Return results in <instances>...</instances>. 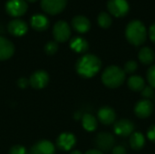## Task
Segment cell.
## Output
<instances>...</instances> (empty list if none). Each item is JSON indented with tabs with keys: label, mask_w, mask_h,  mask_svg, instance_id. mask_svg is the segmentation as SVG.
Here are the masks:
<instances>
[{
	"label": "cell",
	"mask_w": 155,
	"mask_h": 154,
	"mask_svg": "<svg viewBox=\"0 0 155 154\" xmlns=\"http://www.w3.org/2000/svg\"><path fill=\"white\" fill-rule=\"evenodd\" d=\"M153 111V105L150 100H141L134 106V113L141 119L148 118Z\"/></svg>",
	"instance_id": "cell-11"
},
{
	"label": "cell",
	"mask_w": 155,
	"mask_h": 154,
	"mask_svg": "<svg viewBox=\"0 0 155 154\" xmlns=\"http://www.w3.org/2000/svg\"><path fill=\"white\" fill-rule=\"evenodd\" d=\"M114 143H115L114 136L110 133H106V132L100 133L95 138V144L99 148V151L108 152L113 149Z\"/></svg>",
	"instance_id": "cell-8"
},
{
	"label": "cell",
	"mask_w": 155,
	"mask_h": 154,
	"mask_svg": "<svg viewBox=\"0 0 155 154\" xmlns=\"http://www.w3.org/2000/svg\"><path fill=\"white\" fill-rule=\"evenodd\" d=\"M15 52L13 43L7 38L0 35V61L9 59Z\"/></svg>",
	"instance_id": "cell-14"
},
{
	"label": "cell",
	"mask_w": 155,
	"mask_h": 154,
	"mask_svg": "<svg viewBox=\"0 0 155 154\" xmlns=\"http://www.w3.org/2000/svg\"><path fill=\"white\" fill-rule=\"evenodd\" d=\"M88 42L81 37L74 36L70 41V47L76 53H84L88 50Z\"/></svg>",
	"instance_id": "cell-19"
},
{
	"label": "cell",
	"mask_w": 155,
	"mask_h": 154,
	"mask_svg": "<svg viewBox=\"0 0 155 154\" xmlns=\"http://www.w3.org/2000/svg\"><path fill=\"white\" fill-rule=\"evenodd\" d=\"M76 143L75 136L70 133H64L60 134L57 139V145L61 150L69 151L71 150Z\"/></svg>",
	"instance_id": "cell-17"
},
{
	"label": "cell",
	"mask_w": 155,
	"mask_h": 154,
	"mask_svg": "<svg viewBox=\"0 0 155 154\" xmlns=\"http://www.w3.org/2000/svg\"><path fill=\"white\" fill-rule=\"evenodd\" d=\"M54 145L46 140L40 141L36 143L30 150L29 154H54Z\"/></svg>",
	"instance_id": "cell-13"
},
{
	"label": "cell",
	"mask_w": 155,
	"mask_h": 154,
	"mask_svg": "<svg viewBox=\"0 0 155 154\" xmlns=\"http://www.w3.org/2000/svg\"><path fill=\"white\" fill-rule=\"evenodd\" d=\"M125 36L130 44L134 45H141L143 44L147 38V31L146 27L139 20L131 21L125 29Z\"/></svg>",
	"instance_id": "cell-2"
},
{
	"label": "cell",
	"mask_w": 155,
	"mask_h": 154,
	"mask_svg": "<svg viewBox=\"0 0 155 154\" xmlns=\"http://www.w3.org/2000/svg\"><path fill=\"white\" fill-rule=\"evenodd\" d=\"M67 4V0H41L42 9L52 15L60 14L64 11Z\"/></svg>",
	"instance_id": "cell-5"
},
{
	"label": "cell",
	"mask_w": 155,
	"mask_h": 154,
	"mask_svg": "<svg viewBox=\"0 0 155 154\" xmlns=\"http://www.w3.org/2000/svg\"><path fill=\"white\" fill-rule=\"evenodd\" d=\"M107 8L113 15L122 17L128 14L130 7L126 0H109L107 3Z\"/></svg>",
	"instance_id": "cell-7"
},
{
	"label": "cell",
	"mask_w": 155,
	"mask_h": 154,
	"mask_svg": "<svg viewBox=\"0 0 155 154\" xmlns=\"http://www.w3.org/2000/svg\"><path fill=\"white\" fill-rule=\"evenodd\" d=\"M7 30L12 35L22 36L25 34H26V32L28 30V25L23 20L14 19L9 22V24L7 25Z\"/></svg>",
	"instance_id": "cell-12"
},
{
	"label": "cell",
	"mask_w": 155,
	"mask_h": 154,
	"mask_svg": "<svg viewBox=\"0 0 155 154\" xmlns=\"http://www.w3.org/2000/svg\"><path fill=\"white\" fill-rule=\"evenodd\" d=\"M142 94L143 96L146 99V100H149L151 98L153 97L154 95V91H153V88L152 86H145L143 91H142Z\"/></svg>",
	"instance_id": "cell-28"
},
{
	"label": "cell",
	"mask_w": 155,
	"mask_h": 154,
	"mask_svg": "<svg viewBox=\"0 0 155 154\" xmlns=\"http://www.w3.org/2000/svg\"><path fill=\"white\" fill-rule=\"evenodd\" d=\"M2 32H3V30H2V27H1V26H0V34H1V33H2Z\"/></svg>",
	"instance_id": "cell-37"
},
{
	"label": "cell",
	"mask_w": 155,
	"mask_h": 154,
	"mask_svg": "<svg viewBox=\"0 0 155 154\" xmlns=\"http://www.w3.org/2000/svg\"><path fill=\"white\" fill-rule=\"evenodd\" d=\"M113 154H126V149L122 145H117L113 148Z\"/></svg>",
	"instance_id": "cell-31"
},
{
	"label": "cell",
	"mask_w": 155,
	"mask_h": 154,
	"mask_svg": "<svg viewBox=\"0 0 155 154\" xmlns=\"http://www.w3.org/2000/svg\"><path fill=\"white\" fill-rule=\"evenodd\" d=\"M147 81L153 88H155V64L151 66L147 71Z\"/></svg>",
	"instance_id": "cell-27"
},
{
	"label": "cell",
	"mask_w": 155,
	"mask_h": 154,
	"mask_svg": "<svg viewBox=\"0 0 155 154\" xmlns=\"http://www.w3.org/2000/svg\"><path fill=\"white\" fill-rule=\"evenodd\" d=\"M28 5L25 0H8L5 3L6 13L13 17L24 15L27 11Z\"/></svg>",
	"instance_id": "cell-4"
},
{
	"label": "cell",
	"mask_w": 155,
	"mask_h": 154,
	"mask_svg": "<svg viewBox=\"0 0 155 154\" xmlns=\"http://www.w3.org/2000/svg\"><path fill=\"white\" fill-rule=\"evenodd\" d=\"M49 81V75L45 71L39 70L35 72L30 79H29V84L31 86L35 89H42L46 86Z\"/></svg>",
	"instance_id": "cell-10"
},
{
	"label": "cell",
	"mask_w": 155,
	"mask_h": 154,
	"mask_svg": "<svg viewBox=\"0 0 155 154\" xmlns=\"http://www.w3.org/2000/svg\"><path fill=\"white\" fill-rule=\"evenodd\" d=\"M101 66L102 62L99 57L92 54H87L78 59L76 63V71L81 76L91 78L100 71Z\"/></svg>",
	"instance_id": "cell-1"
},
{
	"label": "cell",
	"mask_w": 155,
	"mask_h": 154,
	"mask_svg": "<svg viewBox=\"0 0 155 154\" xmlns=\"http://www.w3.org/2000/svg\"><path fill=\"white\" fill-rule=\"evenodd\" d=\"M128 87L134 92H142L145 87V82L143 77L139 75H132L128 79Z\"/></svg>",
	"instance_id": "cell-21"
},
{
	"label": "cell",
	"mask_w": 155,
	"mask_h": 154,
	"mask_svg": "<svg viewBox=\"0 0 155 154\" xmlns=\"http://www.w3.org/2000/svg\"><path fill=\"white\" fill-rule=\"evenodd\" d=\"M70 154H83L80 151H73Z\"/></svg>",
	"instance_id": "cell-35"
},
{
	"label": "cell",
	"mask_w": 155,
	"mask_h": 154,
	"mask_svg": "<svg viewBox=\"0 0 155 154\" xmlns=\"http://www.w3.org/2000/svg\"><path fill=\"white\" fill-rule=\"evenodd\" d=\"M138 57L143 64H151L154 61V52L150 47H143L139 52Z\"/></svg>",
	"instance_id": "cell-22"
},
{
	"label": "cell",
	"mask_w": 155,
	"mask_h": 154,
	"mask_svg": "<svg viewBox=\"0 0 155 154\" xmlns=\"http://www.w3.org/2000/svg\"><path fill=\"white\" fill-rule=\"evenodd\" d=\"M114 133L122 137H127L131 135L134 131V124L132 121L127 119H122L117 121L114 125Z\"/></svg>",
	"instance_id": "cell-9"
},
{
	"label": "cell",
	"mask_w": 155,
	"mask_h": 154,
	"mask_svg": "<svg viewBox=\"0 0 155 154\" xmlns=\"http://www.w3.org/2000/svg\"><path fill=\"white\" fill-rule=\"evenodd\" d=\"M129 143H130V146L133 150L139 151L144 147L145 138L141 133H133L131 134Z\"/></svg>",
	"instance_id": "cell-20"
},
{
	"label": "cell",
	"mask_w": 155,
	"mask_h": 154,
	"mask_svg": "<svg viewBox=\"0 0 155 154\" xmlns=\"http://www.w3.org/2000/svg\"><path fill=\"white\" fill-rule=\"evenodd\" d=\"M53 35L56 42L64 43L67 41L71 35V28L64 21H58L53 28Z\"/></svg>",
	"instance_id": "cell-6"
},
{
	"label": "cell",
	"mask_w": 155,
	"mask_h": 154,
	"mask_svg": "<svg viewBox=\"0 0 155 154\" xmlns=\"http://www.w3.org/2000/svg\"><path fill=\"white\" fill-rule=\"evenodd\" d=\"M72 26L73 28L81 34L86 33L91 28V23L89 19L84 15H76L72 19Z\"/></svg>",
	"instance_id": "cell-16"
},
{
	"label": "cell",
	"mask_w": 155,
	"mask_h": 154,
	"mask_svg": "<svg viewBox=\"0 0 155 154\" xmlns=\"http://www.w3.org/2000/svg\"><path fill=\"white\" fill-rule=\"evenodd\" d=\"M18 86L20 87V88H23V89H25L27 85H28V84H29V82H28V80L27 79H25V78H20L19 80H18Z\"/></svg>",
	"instance_id": "cell-32"
},
{
	"label": "cell",
	"mask_w": 155,
	"mask_h": 154,
	"mask_svg": "<svg viewBox=\"0 0 155 154\" xmlns=\"http://www.w3.org/2000/svg\"><path fill=\"white\" fill-rule=\"evenodd\" d=\"M98 119L104 125H110L114 123L116 119V113L114 110L111 107L104 106L98 111Z\"/></svg>",
	"instance_id": "cell-15"
},
{
	"label": "cell",
	"mask_w": 155,
	"mask_h": 154,
	"mask_svg": "<svg viewBox=\"0 0 155 154\" xmlns=\"http://www.w3.org/2000/svg\"><path fill=\"white\" fill-rule=\"evenodd\" d=\"M147 137L150 141L155 143V124L154 125H152L149 129H148V132H147Z\"/></svg>",
	"instance_id": "cell-30"
},
{
	"label": "cell",
	"mask_w": 155,
	"mask_h": 154,
	"mask_svg": "<svg viewBox=\"0 0 155 154\" xmlns=\"http://www.w3.org/2000/svg\"><path fill=\"white\" fill-rule=\"evenodd\" d=\"M58 50V44L56 42L54 41H49L45 45V51L47 54L52 55L54 54Z\"/></svg>",
	"instance_id": "cell-25"
},
{
	"label": "cell",
	"mask_w": 155,
	"mask_h": 154,
	"mask_svg": "<svg viewBox=\"0 0 155 154\" xmlns=\"http://www.w3.org/2000/svg\"><path fill=\"white\" fill-rule=\"evenodd\" d=\"M27 2H29V3H35V2H36L37 0H26Z\"/></svg>",
	"instance_id": "cell-36"
},
{
	"label": "cell",
	"mask_w": 155,
	"mask_h": 154,
	"mask_svg": "<svg viewBox=\"0 0 155 154\" xmlns=\"http://www.w3.org/2000/svg\"><path fill=\"white\" fill-rule=\"evenodd\" d=\"M85 154H104L101 151H99V150H89V151H87Z\"/></svg>",
	"instance_id": "cell-34"
},
{
	"label": "cell",
	"mask_w": 155,
	"mask_h": 154,
	"mask_svg": "<svg viewBox=\"0 0 155 154\" xmlns=\"http://www.w3.org/2000/svg\"><path fill=\"white\" fill-rule=\"evenodd\" d=\"M82 123H83V127L88 132L95 131L98 124L96 118L90 113H85L82 117Z\"/></svg>",
	"instance_id": "cell-23"
},
{
	"label": "cell",
	"mask_w": 155,
	"mask_h": 154,
	"mask_svg": "<svg viewBox=\"0 0 155 154\" xmlns=\"http://www.w3.org/2000/svg\"><path fill=\"white\" fill-rule=\"evenodd\" d=\"M137 69H138V64L134 60H130V61L126 62L124 64V71L125 74H133Z\"/></svg>",
	"instance_id": "cell-26"
},
{
	"label": "cell",
	"mask_w": 155,
	"mask_h": 154,
	"mask_svg": "<svg viewBox=\"0 0 155 154\" xmlns=\"http://www.w3.org/2000/svg\"><path fill=\"white\" fill-rule=\"evenodd\" d=\"M9 154H27V152H26V149L24 146H22V145H15L10 149Z\"/></svg>",
	"instance_id": "cell-29"
},
{
	"label": "cell",
	"mask_w": 155,
	"mask_h": 154,
	"mask_svg": "<svg viewBox=\"0 0 155 154\" xmlns=\"http://www.w3.org/2000/svg\"><path fill=\"white\" fill-rule=\"evenodd\" d=\"M30 24H31V26L35 30L42 32V31H45L48 28L49 20L45 15L38 14V15H35L32 16Z\"/></svg>",
	"instance_id": "cell-18"
},
{
	"label": "cell",
	"mask_w": 155,
	"mask_h": 154,
	"mask_svg": "<svg viewBox=\"0 0 155 154\" xmlns=\"http://www.w3.org/2000/svg\"><path fill=\"white\" fill-rule=\"evenodd\" d=\"M149 35H150V39L155 43V24L152 25L149 30Z\"/></svg>",
	"instance_id": "cell-33"
},
{
	"label": "cell",
	"mask_w": 155,
	"mask_h": 154,
	"mask_svg": "<svg viewBox=\"0 0 155 154\" xmlns=\"http://www.w3.org/2000/svg\"><path fill=\"white\" fill-rule=\"evenodd\" d=\"M97 22L102 28H109L113 23L112 17L106 12H101L98 15Z\"/></svg>",
	"instance_id": "cell-24"
},
{
	"label": "cell",
	"mask_w": 155,
	"mask_h": 154,
	"mask_svg": "<svg viewBox=\"0 0 155 154\" xmlns=\"http://www.w3.org/2000/svg\"><path fill=\"white\" fill-rule=\"evenodd\" d=\"M125 73L124 69L117 65L108 66L102 74V82L108 88H117L125 81Z\"/></svg>",
	"instance_id": "cell-3"
}]
</instances>
